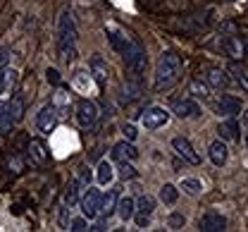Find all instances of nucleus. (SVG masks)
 I'll return each instance as SVG.
<instances>
[{
    "label": "nucleus",
    "mask_w": 248,
    "mask_h": 232,
    "mask_svg": "<svg viewBox=\"0 0 248 232\" xmlns=\"http://www.w3.org/2000/svg\"><path fill=\"white\" fill-rule=\"evenodd\" d=\"M182 58L177 50H162L157 65H155L153 89L155 91H167L182 79Z\"/></svg>",
    "instance_id": "1"
},
{
    "label": "nucleus",
    "mask_w": 248,
    "mask_h": 232,
    "mask_svg": "<svg viewBox=\"0 0 248 232\" xmlns=\"http://www.w3.org/2000/svg\"><path fill=\"white\" fill-rule=\"evenodd\" d=\"M77 41H79V29L74 22V12L62 10L58 17V55H60V60L69 63L77 58Z\"/></svg>",
    "instance_id": "2"
},
{
    "label": "nucleus",
    "mask_w": 248,
    "mask_h": 232,
    "mask_svg": "<svg viewBox=\"0 0 248 232\" xmlns=\"http://www.w3.org/2000/svg\"><path fill=\"white\" fill-rule=\"evenodd\" d=\"M120 55H122L126 69H129L136 79L146 72V67H148V53H146V48H143L141 41H136V38L129 36L126 43H124V48L120 50Z\"/></svg>",
    "instance_id": "3"
},
{
    "label": "nucleus",
    "mask_w": 248,
    "mask_h": 232,
    "mask_svg": "<svg viewBox=\"0 0 248 232\" xmlns=\"http://www.w3.org/2000/svg\"><path fill=\"white\" fill-rule=\"evenodd\" d=\"M167 122H170V110H165V108H160V105H151V108H146V110H143V115H141V125H143L148 132L165 127Z\"/></svg>",
    "instance_id": "4"
},
{
    "label": "nucleus",
    "mask_w": 248,
    "mask_h": 232,
    "mask_svg": "<svg viewBox=\"0 0 248 232\" xmlns=\"http://www.w3.org/2000/svg\"><path fill=\"white\" fill-rule=\"evenodd\" d=\"M77 120L84 130H93L98 122V105L89 99H79L77 103Z\"/></svg>",
    "instance_id": "5"
},
{
    "label": "nucleus",
    "mask_w": 248,
    "mask_h": 232,
    "mask_svg": "<svg viewBox=\"0 0 248 232\" xmlns=\"http://www.w3.org/2000/svg\"><path fill=\"white\" fill-rule=\"evenodd\" d=\"M172 149L177 151V156H179L184 163H188V166H198V163H201L198 151L193 149V144H191L186 136H174V139H172Z\"/></svg>",
    "instance_id": "6"
},
{
    "label": "nucleus",
    "mask_w": 248,
    "mask_h": 232,
    "mask_svg": "<svg viewBox=\"0 0 248 232\" xmlns=\"http://www.w3.org/2000/svg\"><path fill=\"white\" fill-rule=\"evenodd\" d=\"M155 211V199L143 194L141 199L136 201V208H134V218H136V225L139 228H148L151 225V215Z\"/></svg>",
    "instance_id": "7"
},
{
    "label": "nucleus",
    "mask_w": 248,
    "mask_h": 232,
    "mask_svg": "<svg viewBox=\"0 0 248 232\" xmlns=\"http://www.w3.org/2000/svg\"><path fill=\"white\" fill-rule=\"evenodd\" d=\"M58 110H55V105L53 103H48V105H43L41 110H38V115H36V125H38V130L43 134H50L55 132V127H58Z\"/></svg>",
    "instance_id": "8"
},
{
    "label": "nucleus",
    "mask_w": 248,
    "mask_h": 232,
    "mask_svg": "<svg viewBox=\"0 0 248 232\" xmlns=\"http://www.w3.org/2000/svg\"><path fill=\"white\" fill-rule=\"evenodd\" d=\"M100 192L98 189H91V187H86V192H84V197L79 199V206H81V213H84V218H98V208H100Z\"/></svg>",
    "instance_id": "9"
},
{
    "label": "nucleus",
    "mask_w": 248,
    "mask_h": 232,
    "mask_svg": "<svg viewBox=\"0 0 248 232\" xmlns=\"http://www.w3.org/2000/svg\"><path fill=\"white\" fill-rule=\"evenodd\" d=\"M215 110H217V115L236 117V115H241L244 105H241V99H236V96H232V94H222L219 100L215 103Z\"/></svg>",
    "instance_id": "10"
},
{
    "label": "nucleus",
    "mask_w": 248,
    "mask_h": 232,
    "mask_svg": "<svg viewBox=\"0 0 248 232\" xmlns=\"http://www.w3.org/2000/svg\"><path fill=\"white\" fill-rule=\"evenodd\" d=\"M198 228L203 232H224L227 230V218L219 211H205L198 220Z\"/></svg>",
    "instance_id": "11"
},
{
    "label": "nucleus",
    "mask_w": 248,
    "mask_h": 232,
    "mask_svg": "<svg viewBox=\"0 0 248 232\" xmlns=\"http://www.w3.org/2000/svg\"><path fill=\"white\" fill-rule=\"evenodd\" d=\"M203 79L210 84V89H227L232 84L229 72L222 69V67H205L203 69Z\"/></svg>",
    "instance_id": "12"
},
{
    "label": "nucleus",
    "mask_w": 248,
    "mask_h": 232,
    "mask_svg": "<svg viewBox=\"0 0 248 232\" xmlns=\"http://www.w3.org/2000/svg\"><path fill=\"white\" fill-rule=\"evenodd\" d=\"M172 113H174L177 117H182V120H196V117H201L203 110H201V105L193 99H179L174 103Z\"/></svg>",
    "instance_id": "13"
},
{
    "label": "nucleus",
    "mask_w": 248,
    "mask_h": 232,
    "mask_svg": "<svg viewBox=\"0 0 248 232\" xmlns=\"http://www.w3.org/2000/svg\"><path fill=\"white\" fill-rule=\"evenodd\" d=\"M89 67H91V77L93 82L98 84V86H105L108 84V77H110V65H108V60L103 58V55H93L91 63H89Z\"/></svg>",
    "instance_id": "14"
},
{
    "label": "nucleus",
    "mask_w": 248,
    "mask_h": 232,
    "mask_svg": "<svg viewBox=\"0 0 248 232\" xmlns=\"http://www.w3.org/2000/svg\"><path fill=\"white\" fill-rule=\"evenodd\" d=\"M48 146L41 141V139H31L29 146H27V158H29V163L33 166H46L48 163Z\"/></svg>",
    "instance_id": "15"
},
{
    "label": "nucleus",
    "mask_w": 248,
    "mask_h": 232,
    "mask_svg": "<svg viewBox=\"0 0 248 232\" xmlns=\"http://www.w3.org/2000/svg\"><path fill=\"white\" fill-rule=\"evenodd\" d=\"M219 48L224 50V55L227 58H232V60H239V58H244L246 55V50H244V38H239V36H224L222 38V43H219Z\"/></svg>",
    "instance_id": "16"
},
{
    "label": "nucleus",
    "mask_w": 248,
    "mask_h": 232,
    "mask_svg": "<svg viewBox=\"0 0 248 232\" xmlns=\"http://www.w3.org/2000/svg\"><path fill=\"white\" fill-rule=\"evenodd\" d=\"M110 156H112V161H115V163H124V161H136L139 151L134 149V144H131V141H126V139H124V141H120V144H115V146H112V153H110Z\"/></svg>",
    "instance_id": "17"
},
{
    "label": "nucleus",
    "mask_w": 248,
    "mask_h": 232,
    "mask_svg": "<svg viewBox=\"0 0 248 232\" xmlns=\"http://www.w3.org/2000/svg\"><path fill=\"white\" fill-rule=\"evenodd\" d=\"M117 199H120V192H117V189H110L108 194H103V197H100V208H98V215H100L103 220H108V218L117 211Z\"/></svg>",
    "instance_id": "18"
},
{
    "label": "nucleus",
    "mask_w": 248,
    "mask_h": 232,
    "mask_svg": "<svg viewBox=\"0 0 248 232\" xmlns=\"http://www.w3.org/2000/svg\"><path fill=\"white\" fill-rule=\"evenodd\" d=\"M208 153H210V161H213V166L222 167L227 163V158H229V149H227V141H222V139H217L210 144V149H208Z\"/></svg>",
    "instance_id": "19"
},
{
    "label": "nucleus",
    "mask_w": 248,
    "mask_h": 232,
    "mask_svg": "<svg viewBox=\"0 0 248 232\" xmlns=\"http://www.w3.org/2000/svg\"><path fill=\"white\" fill-rule=\"evenodd\" d=\"M217 134H219V139H222V141H239V139H241V134H239V125H236V120H234V117L224 120V122L217 127Z\"/></svg>",
    "instance_id": "20"
},
{
    "label": "nucleus",
    "mask_w": 248,
    "mask_h": 232,
    "mask_svg": "<svg viewBox=\"0 0 248 232\" xmlns=\"http://www.w3.org/2000/svg\"><path fill=\"white\" fill-rule=\"evenodd\" d=\"M105 33H108V41H110V46H112L117 53L122 50L124 43H126V38H129V36H126V33H124L120 27H115V24H105Z\"/></svg>",
    "instance_id": "21"
},
{
    "label": "nucleus",
    "mask_w": 248,
    "mask_h": 232,
    "mask_svg": "<svg viewBox=\"0 0 248 232\" xmlns=\"http://www.w3.org/2000/svg\"><path fill=\"white\" fill-rule=\"evenodd\" d=\"M95 180H98V184H100V187L112 184V180H115V167H112V163L100 161L98 167H95Z\"/></svg>",
    "instance_id": "22"
},
{
    "label": "nucleus",
    "mask_w": 248,
    "mask_h": 232,
    "mask_svg": "<svg viewBox=\"0 0 248 232\" xmlns=\"http://www.w3.org/2000/svg\"><path fill=\"white\" fill-rule=\"evenodd\" d=\"M81 184H79V180H72L69 184H67V189H64V199H62V203L72 211L77 203H79V199H81Z\"/></svg>",
    "instance_id": "23"
},
{
    "label": "nucleus",
    "mask_w": 248,
    "mask_h": 232,
    "mask_svg": "<svg viewBox=\"0 0 248 232\" xmlns=\"http://www.w3.org/2000/svg\"><path fill=\"white\" fill-rule=\"evenodd\" d=\"M188 94H191L193 99L208 100L210 99V84L203 82V79H191V82H188Z\"/></svg>",
    "instance_id": "24"
},
{
    "label": "nucleus",
    "mask_w": 248,
    "mask_h": 232,
    "mask_svg": "<svg viewBox=\"0 0 248 232\" xmlns=\"http://www.w3.org/2000/svg\"><path fill=\"white\" fill-rule=\"evenodd\" d=\"M141 94H143V89L139 82H126L122 86V103H134L141 99Z\"/></svg>",
    "instance_id": "25"
},
{
    "label": "nucleus",
    "mask_w": 248,
    "mask_h": 232,
    "mask_svg": "<svg viewBox=\"0 0 248 232\" xmlns=\"http://www.w3.org/2000/svg\"><path fill=\"white\" fill-rule=\"evenodd\" d=\"M134 208H136V201L131 199V197H122V199H117V213H120V218H122L124 223L134 218Z\"/></svg>",
    "instance_id": "26"
},
{
    "label": "nucleus",
    "mask_w": 248,
    "mask_h": 232,
    "mask_svg": "<svg viewBox=\"0 0 248 232\" xmlns=\"http://www.w3.org/2000/svg\"><path fill=\"white\" fill-rule=\"evenodd\" d=\"M177 199H179V189H177L174 184L165 182V184L160 187V201H162L165 206H172V203H177Z\"/></svg>",
    "instance_id": "27"
},
{
    "label": "nucleus",
    "mask_w": 248,
    "mask_h": 232,
    "mask_svg": "<svg viewBox=\"0 0 248 232\" xmlns=\"http://www.w3.org/2000/svg\"><path fill=\"white\" fill-rule=\"evenodd\" d=\"M229 74H232V79L241 86V91L244 94H248V72L244 69L241 65H232L229 67Z\"/></svg>",
    "instance_id": "28"
},
{
    "label": "nucleus",
    "mask_w": 248,
    "mask_h": 232,
    "mask_svg": "<svg viewBox=\"0 0 248 232\" xmlns=\"http://www.w3.org/2000/svg\"><path fill=\"white\" fill-rule=\"evenodd\" d=\"M7 105H10V120H12V125H17L24 117V99L22 96H15L12 103H7Z\"/></svg>",
    "instance_id": "29"
},
{
    "label": "nucleus",
    "mask_w": 248,
    "mask_h": 232,
    "mask_svg": "<svg viewBox=\"0 0 248 232\" xmlns=\"http://www.w3.org/2000/svg\"><path fill=\"white\" fill-rule=\"evenodd\" d=\"M15 82H17V72L7 69V67H0V94H5V89L15 86Z\"/></svg>",
    "instance_id": "30"
},
{
    "label": "nucleus",
    "mask_w": 248,
    "mask_h": 232,
    "mask_svg": "<svg viewBox=\"0 0 248 232\" xmlns=\"http://www.w3.org/2000/svg\"><path fill=\"white\" fill-rule=\"evenodd\" d=\"M179 189H184L188 197H198V194L203 192V184H201V180H193V177H184V180H182V184H179Z\"/></svg>",
    "instance_id": "31"
},
{
    "label": "nucleus",
    "mask_w": 248,
    "mask_h": 232,
    "mask_svg": "<svg viewBox=\"0 0 248 232\" xmlns=\"http://www.w3.org/2000/svg\"><path fill=\"white\" fill-rule=\"evenodd\" d=\"M53 105H55L58 115H67V110H69V94H67L64 89H58V94H55V100H53Z\"/></svg>",
    "instance_id": "32"
},
{
    "label": "nucleus",
    "mask_w": 248,
    "mask_h": 232,
    "mask_svg": "<svg viewBox=\"0 0 248 232\" xmlns=\"http://www.w3.org/2000/svg\"><path fill=\"white\" fill-rule=\"evenodd\" d=\"M12 127V120H10V105L5 100H0V130H10Z\"/></svg>",
    "instance_id": "33"
},
{
    "label": "nucleus",
    "mask_w": 248,
    "mask_h": 232,
    "mask_svg": "<svg viewBox=\"0 0 248 232\" xmlns=\"http://www.w3.org/2000/svg\"><path fill=\"white\" fill-rule=\"evenodd\" d=\"M120 177H122V180H134V177H136V167L131 166V161L120 163Z\"/></svg>",
    "instance_id": "34"
},
{
    "label": "nucleus",
    "mask_w": 248,
    "mask_h": 232,
    "mask_svg": "<svg viewBox=\"0 0 248 232\" xmlns=\"http://www.w3.org/2000/svg\"><path fill=\"white\" fill-rule=\"evenodd\" d=\"M167 225L172 228V230H182L186 225V218L182 215V213H172L170 218H167Z\"/></svg>",
    "instance_id": "35"
},
{
    "label": "nucleus",
    "mask_w": 248,
    "mask_h": 232,
    "mask_svg": "<svg viewBox=\"0 0 248 232\" xmlns=\"http://www.w3.org/2000/svg\"><path fill=\"white\" fill-rule=\"evenodd\" d=\"M46 79H48V84L60 86V72H58L55 67H48V69H46Z\"/></svg>",
    "instance_id": "36"
},
{
    "label": "nucleus",
    "mask_w": 248,
    "mask_h": 232,
    "mask_svg": "<svg viewBox=\"0 0 248 232\" xmlns=\"http://www.w3.org/2000/svg\"><path fill=\"white\" fill-rule=\"evenodd\" d=\"M69 230H72V232H84V230H89V223H86V218H74V220L69 223Z\"/></svg>",
    "instance_id": "37"
},
{
    "label": "nucleus",
    "mask_w": 248,
    "mask_h": 232,
    "mask_svg": "<svg viewBox=\"0 0 248 232\" xmlns=\"http://www.w3.org/2000/svg\"><path fill=\"white\" fill-rule=\"evenodd\" d=\"M79 184H81V189H86L89 187V182H91V172H89V167H81V172H79Z\"/></svg>",
    "instance_id": "38"
},
{
    "label": "nucleus",
    "mask_w": 248,
    "mask_h": 232,
    "mask_svg": "<svg viewBox=\"0 0 248 232\" xmlns=\"http://www.w3.org/2000/svg\"><path fill=\"white\" fill-rule=\"evenodd\" d=\"M122 132H124V139H126V141H134V139H136V134H139L134 125H124Z\"/></svg>",
    "instance_id": "39"
},
{
    "label": "nucleus",
    "mask_w": 248,
    "mask_h": 232,
    "mask_svg": "<svg viewBox=\"0 0 248 232\" xmlns=\"http://www.w3.org/2000/svg\"><path fill=\"white\" fill-rule=\"evenodd\" d=\"M10 50H0V67H7V63H10Z\"/></svg>",
    "instance_id": "40"
},
{
    "label": "nucleus",
    "mask_w": 248,
    "mask_h": 232,
    "mask_svg": "<svg viewBox=\"0 0 248 232\" xmlns=\"http://www.w3.org/2000/svg\"><path fill=\"white\" fill-rule=\"evenodd\" d=\"M241 125H244V130L248 132V108L244 110V113H241Z\"/></svg>",
    "instance_id": "41"
},
{
    "label": "nucleus",
    "mask_w": 248,
    "mask_h": 232,
    "mask_svg": "<svg viewBox=\"0 0 248 232\" xmlns=\"http://www.w3.org/2000/svg\"><path fill=\"white\" fill-rule=\"evenodd\" d=\"M244 50H246V55H248V38L244 41Z\"/></svg>",
    "instance_id": "42"
},
{
    "label": "nucleus",
    "mask_w": 248,
    "mask_h": 232,
    "mask_svg": "<svg viewBox=\"0 0 248 232\" xmlns=\"http://www.w3.org/2000/svg\"><path fill=\"white\" fill-rule=\"evenodd\" d=\"M244 144H246V146H248V132L244 134Z\"/></svg>",
    "instance_id": "43"
}]
</instances>
